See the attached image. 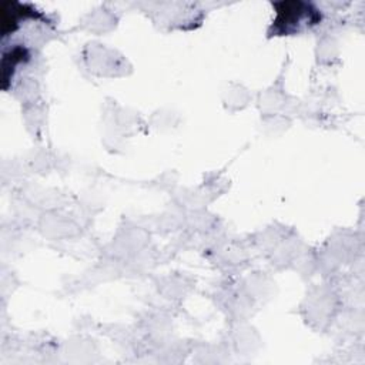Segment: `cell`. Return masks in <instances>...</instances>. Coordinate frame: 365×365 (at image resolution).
<instances>
[{
	"instance_id": "obj_1",
	"label": "cell",
	"mask_w": 365,
	"mask_h": 365,
	"mask_svg": "<svg viewBox=\"0 0 365 365\" xmlns=\"http://www.w3.org/2000/svg\"><path fill=\"white\" fill-rule=\"evenodd\" d=\"M277 10V17L274 20L275 33H289L298 29L302 23H317L319 13L311 4L292 0V1H278L274 3Z\"/></svg>"
}]
</instances>
